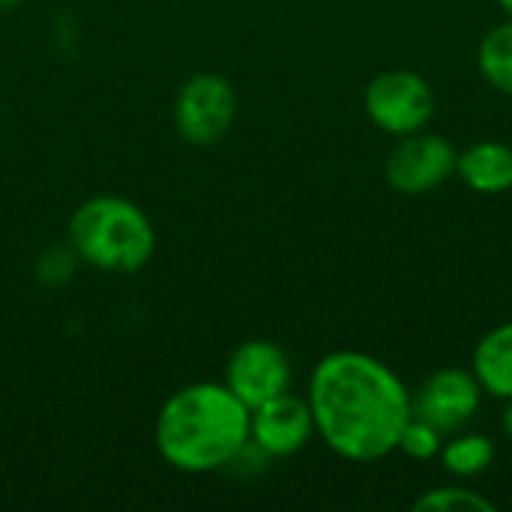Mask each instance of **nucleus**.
Instances as JSON below:
<instances>
[{"instance_id":"f257e3e1","label":"nucleus","mask_w":512,"mask_h":512,"mask_svg":"<svg viewBox=\"0 0 512 512\" xmlns=\"http://www.w3.org/2000/svg\"><path fill=\"white\" fill-rule=\"evenodd\" d=\"M306 402L315 435L348 462H381L411 420V390L366 351H333L309 375Z\"/></svg>"},{"instance_id":"f03ea898","label":"nucleus","mask_w":512,"mask_h":512,"mask_svg":"<svg viewBox=\"0 0 512 512\" xmlns=\"http://www.w3.org/2000/svg\"><path fill=\"white\" fill-rule=\"evenodd\" d=\"M249 414L225 384L198 381L162 402L153 441L162 462L174 471L210 474L249 447Z\"/></svg>"},{"instance_id":"7ed1b4c3","label":"nucleus","mask_w":512,"mask_h":512,"mask_svg":"<svg viewBox=\"0 0 512 512\" xmlns=\"http://www.w3.org/2000/svg\"><path fill=\"white\" fill-rule=\"evenodd\" d=\"M69 249L102 273H138L156 252L150 216L129 198L96 195L69 216Z\"/></svg>"},{"instance_id":"20e7f679","label":"nucleus","mask_w":512,"mask_h":512,"mask_svg":"<svg viewBox=\"0 0 512 512\" xmlns=\"http://www.w3.org/2000/svg\"><path fill=\"white\" fill-rule=\"evenodd\" d=\"M363 108L381 132L405 138L432 123L435 90L414 69H387L366 84Z\"/></svg>"},{"instance_id":"39448f33","label":"nucleus","mask_w":512,"mask_h":512,"mask_svg":"<svg viewBox=\"0 0 512 512\" xmlns=\"http://www.w3.org/2000/svg\"><path fill=\"white\" fill-rule=\"evenodd\" d=\"M237 90L225 75L198 72L183 81L174 99V126L183 141L207 147L222 141L237 120Z\"/></svg>"},{"instance_id":"423d86ee","label":"nucleus","mask_w":512,"mask_h":512,"mask_svg":"<svg viewBox=\"0 0 512 512\" xmlns=\"http://www.w3.org/2000/svg\"><path fill=\"white\" fill-rule=\"evenodd\" d=\"M459 150L453 141L435 132H411L399 138L393 153L387 156V183L402 195H426L444 186L456 174Z\"/></svg>"},{"instance_id":"0eeeda50","label":"nucleus","mask_w":512,"mask_h":512,"mask_svg":"<svg viewBox=\"0 0 512 512\" xmlns=\"http://www.w3.org/2000/svg\"><path fill=\"white\" fill-rule=\"evenodd\" d=\"M483 387L471 369L447 366L432 372L414 393H411V414L432 423L444 435L462 432L483 405Z\"/></svg>"},{"instance_id":"6e6552de","label":"nucleus","mask_w":512,"mask_h":512,"mask_svg":"<svg viewBox=\"0 0 512 512\" xmlns=\"http://www.w3.org/2000/svg\"><path fill=\"white\" fill-rule=\"evenodd\" d=\"M222 384L252 411L291 390V360L276 342L249 339L231 351Z\"/></svg>"},{"instance_id":"1a4fd4ad","label":"nucleus","mask_w":512,"mask_h":512,"mask_svg":"<svg viewBox=\"0 0 512 512\" xmlns=\"http://www.w3.org/2000/svg\"><path fill=\"white\" fill-rule=\"evenodd\" d=\"M315 435V420L306 396H294L291 390L252 408L249 414V444L270 456L285 459L300 453Z\"/></svg>"},{"instance_id":"9d476101","label":"nucleus","mask_w":512,"mask_h":512,"mask_svg":"<svg viewBox=\"0 0 512 512\" xmlns=\"http://www.w3.org/2000/svg\"><path fill=\"white\" fill-rule=\"evenodd\" d=\"M456 177L477 195H504L512 189V147L504 141H477L459 150Z\"/></svg>"},{"instance_id":"9b49d317","label":"nucleus","mask_w":512,"mask_h":512,"mask_svg":"<svg viewBox=\"0 0 512 512\" xmlns=\"http://www.w3.org/2000/svg\"><path fill=\"white\" fill-rule=\"evenodd\" d=\"M471 372L486 396L512 399V321L492 327L474 348Z\"/></svg>"},{"instance_id":"f8f14e48","label":"nucleus","mask_w":512,"mask_h":512,"mask_svg":"<svg viewBox=\"0 0 512 512\" xmlns=\"http://www.w3.org/2000/svg\"><path fill=\"white\" fill-rule=\"evenodd\" d=\"M441 465L450 477L456 480H477L480 474H486L495 462V444L492 438L480 435V432H453L444 438L441 447Z\"/></svg>"},{"instance_id":"ddd939ff","label":"nucleus","mask_w":512,"mask_h":512,"mask_svg":"<svg viewBox=\"0 0 512 512\" xmlns=\"http://www.w3.org/2000/svg\"><path fill=\"white\" fill-rule=\"evenodd\" d=\"M477 69L489 87L512 96V18L492 27L477 48Z\"/></svg>"},{"instance_id":"4468645a","label":"nucleus","mask_w":512,"mask_h":512,"mask_svg":"<svg viewBox=\"0 0 512 512\" xmlns=\"http://www.w3.org/2000/svg\"><path fill=\"white\" fill-rule=\"evenodd\" d=\"M414 510L423 512H495V501L486 498L477 489H468L462 483L453 486H435L426 495L414 501Z\"/></svg>"},{"instance_id":"2eb2a0df","label":"nucleus","mask_w":512,"mask_h":512,"mask_svg":"<svg viewBox=\"0 0 512 512\" xmlns=\"http://www.w3.org/2000/svg\"><path fill=\"white\" fill-rule=\"evenodd\" d=\"M444 432L435 429L432 423L420 420L411 414V420L405 423L402 435H399V447L396 453L414 459V462H429V459H438L441 456V447H444Z\"/></svg>"},{"instance_id":"dca6fc26","label":"nucleus","mask_w":512,"mask_h":512,"mask_svg":"<svg viewBox=\"0 0 512 512\" xmlns=\"http://www.w3.org/2000/svg\"><path fill=\"white\" fill-rule=\"evenodd\" d=\"M501 429L504 435L512 441V399H507V411H504V420H501Z\"/></svg>"},{"instance_id":"f3484780","label":"nucleus","mask_w":512,"mask_h":512,"mask_svg":"<svg viewBox=\"0 0 512 512\" xmlns=\"http://www.w3.org/2000/svg\"><path fill=\"white\" fill-rule=\"evenodd\" d=\"M24 0H0V12H9V9H15V6H21Z\"/></svg>"},{"instance_id":"a211bd4d","label":"nucleus","mask_w":512,"mask_h":512,"mask_svg":"<svg viewBox=\"0 0 512 512\" xmlns=\"http://www.w3.org/2000/svg\"><path fill=\"white\" fill-rule=\"evenodd\" d=\"M498 6L507 12V18H512V0H498Z\"/></svg>"}]
</instances>
